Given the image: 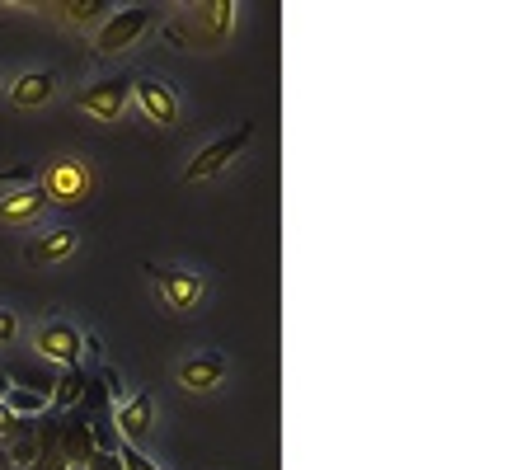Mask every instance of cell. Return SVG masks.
<instances>
[{
    "label": "cell",
    "instance_id": "1",
    "mask_svg": "<svg viewBox=\"0 0 512 470\" xmlns=\"http://www.w3.org/2000/svg\"><path fill=\"white\" fill-rule=\"evenodd\" d=\"M235 15H240V5H235V0H202V5H193L184 19L165 24V38L179 43V47L212 52V47H221L226 38H231Z\"/></svg>",
    "mask_w": 512,
    "mask_h": 470
},
{
    "label": "cell",
    "instance_id": "2",
    "mask_svg": "<svg viewBox=\"0 0 512 470\" xmlns=\"http://www.w3.org/2000/svg\"><path fill=\"white\" fill-rule=\"evenodd\" d=\"M33 184L43 188L47 207H80L94 198V170L85 156H57L47 160L43 174L33 179Z\"/></svg>",
    "mask_w": 512,
    "mask_h": 470
},
{
    "label": "cell",
    "instance_id": "3",
    "mask_svg": "<svg viewBox=\"0 0 512 470\" xmlns=\"http://www.w3.org/2000/svg\"><path fill=\"white\" fill-rule=\"evenodd\" d=\"M174 381L188 395H217L231 381V362L221 358L217 348H193V353L174 362Z\"/></svg>",
    "mask_w": 512,
    "mask_h": 470
},
{
    "label": "cell",
    "instance_id": "4",
    "mask_svg": "<svg viewBox=\"0 0 512 470\" xmlns=\"http://www.w3.org/2000/svg\"><path fill=\"white\" fill-rule=\"evenodd\" d=\"M151 278H156L160 306H165V311H174V315L198 311L202 297H207V278H202V273H193V268L156 264V268H151Z\"/></svg>",
    "mask_w": 512,
    "mask_h": 470
},
{
    "label": "cell",
    "instance_id": "5",
    "mask_svg": "<svg viewBox=\"0 0 512 470\" xmlns=\"http://www.w3.org/2000/svg\"><path fill=\"white\" fill-rule=\"evenodd\" d=\"M151 29H156V15H151V10H141V5L113 10V15L94 29V47H99L104 57H118V52H132Z\"/></svg>",
    "mask_w": 512,
    "mask_h": 470
},
{
    "label": "cell",
    "instance_id": "6",
    "mask_svg": "<svg viewBox=\"0 0 512 470\" xmlns=\"http://www.w3.org/2000/svg\"><path fill=\"white\" fill-rule=\"evenodd\" d=\"M85 118H94V123H118L127 113V104H132V80L127 76H104V80H90L85 90L71 99Z\"/></svg>",
    "mask_w": 512,
    "mask_h": 470
},
{
    "label": "cell",
    "instance_id": "7",
    "mask_svg": "<svg viewBox=\"0 0 512 470\" xmlns=\"http://www.w3.org/2000/svg\"><path fill=\"white\" fill-rule=\"evenodd\" d=\"M249 141H254V123H245V127H235V132H226V137H217V141H207L198 156L184 165V184H202V179H217L226 165H231L240 151H245Z\"/></svg>",
    "mask_w": 512,
    "mask_h": 470
},
{
    "label": "cell",
    "instance_id": "8",
    "mask_svg": "<svg viewBox=\"0 0 512 470\" xmlns=\"http://www.w3.org/2000/svg\"><path fill=\"white\" fill-rule=\"evenodd\" d=\"M33 348H38V358L57 362L62 372H71V367H80V358H85V334H80L71 320H43V325L33 329Z\"/></svg>",
    "mask_w": 512,
    "mask_h": 470
},
{
    "label": "cell",
    "instance_id": "9",
    "mask_svg": "<svg viewBox=\"0 0 512 470\" xmlns=\"http://www.w3.org/2000/svg\"><path fill=\"white\" fill-rule=\"evenodd\" d=\"M132 104L141 109L146 123H156V127H174L179 118H184V99H179V90L160 76H137L132 80Z\"/></svg>",
    "mask_w": 512,
    "mask_h": 470
},
{
    "label": "cell",
    "instance_id": "10",
    "mask_svg": "<svg viewBox=\"0 0 512 470\" xmlns=\"http://www.w3.org/2000/svg\"><path fill=\"white\" fill-rule=\"evenodd\" d=\"M47 212V198L38 184H15L0 193V226H10V231H33Z\"/></svg>",
    "mask_w": 512,
    "mask_h": 470
},
{
    "label": "cell",
    "instance_id": "11",
    "mask_svg": "<svg viewBox=\"0 0 512 470\" xmlns=\"http://www.w3.org/2000/svg\"><path fill=\"white\" fill-rule=\"evenodd\" d=\"M113 428L123 433L127 447H141L146 452V438H151V428H156V400L141 391L132 395V400H118V409H113Z\"/></svg>",
    "mask_w": 512,
    "mask_h": 470
},
{
    "label": "cell",
    "instance_id": "12",
    "mask_svg": "<svg viewBox=\"0 0 512 470\" xmlns=\"http://www.w3.org/2000/svg\"><path fill=\"white\" fill-rule=\"evenodd\" d=\"M5 94H10V104L15 109H43V104H52L57 99V71H47V66H38V71H19L10 85H5Z\"/></svg>",
    "mask_w": 512,
    "mask_h": 470
},
{
    "label": "cell",
    "instance_id": "13",
    "mask_svg": "<svg viewBox=\"0 0 512 470\" xmlns=\"http://www.w3.org/2000/svg\"><path fill=\"white\" fill-rule=\"evenodd\" d=\"M80 250V231H71V226H52V231L33 235L29 245H24V264H66L71 254Z\"/></svg>",
    "mask_w": 512,
    "mask_h": 470
},
{
    "label": "cell",
    "instance_id": "14",
    "mask_svg": "<svg viewBox=\"0 0 512 470\" xmlns=\"http://www.w3.org/2000/svg\"><path fill=\"white\" fill-rule=\"evenodd\" d=\"M52 10L71 29H99L109 19V0H66V5H52Z\"/></svg>",
    "mask_w": 512,
    "mask_h": 470
},
{
    "label": "cell",
    "instance_id": "15",
    "mask_svg": "<svg viewBox=\"0 0 512 470\" xmlns=\"http://www.w3.org/2000/svg\"><path fill=\"white\" fill-rule=\"evenodd\" d=\"M47 405H52V400H47V391H29V386H15V391L5 395V409H10L19 423H24V414H43Z\"/></svg>",
    "mask_w": 512,
    "mask_h": 470
},
{
    "label": "cell",
    "instance_id": "16",
    "mask_svg": "<svg viewBox=\"0 0 512 470\" xmlns=\"http://www.w3.org/2000/svg\"><path fill=\"white\" fill-rule=\"evenodd\" d=\"M80 395H85V376H80V367H71V372L57 376V391L47 395V400L57 409H71V405H80Z\"/></svg>",
    "mask_w": 512,
    "mask_h": 470
},
{
    "label": "cell",
    "instance_id": "17",
    "mask_svg": "<svg viewBox=\"0 0 512 470\" xmlns=\"http://www.w3.org/2000/svg\"><path fill=\"white\" fill-rule=\"evenodd\" d=\"M118 461H123V470H160L141 447H127V442H123V452H118Z\"/></svg>",
    "mask_w": 512,
    "mask_h": 470
},
{
    "label": "cell",
    "instance_id": "18",
    "mask_svg": "<svg viewBox=\"0 0 512 470\" xmlns=\"http://www.w3.org/2000/svg\"><path fill=\"white\" fill-rule=\"evenodd\" d=\"M15 339H19V311L0 306V348H10Z\"/></svg>",
    "mask_w": 512,
    "mask_h": 470
},
{
    "label": "cell",
    "instance_id": "19",
    "mask_svg": "<svg viewBox=\"0 0 512 470\" xmlns=\"http://www.w3.org/2000/svg\"><path fill=\"white\" fill-rule=\"evenodd\" d=\"M15 184H33V165H15V170H0V188Z\"/></svg>",
    "mask_w": 512,
    "mask_h": 470
},
{
    "label": "cell",
    "instance_id": "20",
    "mask_svg": "<svg viewBox=\"0 0 512 470\" xmlns=\"http://www.w3.org/2000/svg\"><path fill=\"white\" fill-rule=\"evenodd\" d=\"M85 466H90V470H123V461H118L113 452H90V456H85Z\"/></svg>",
    "mask_w": 512,
    "mask_h": 470
},
{
    "label": "cell",
    "instance_id": "21",
    "mask_svg": "<svg viewBox=\"0 0 512 470\" xmlns=\"http://www.w3.org/2000/svg\"><path fill=\"white\" fill-rule=\"evenodd\" d=\"M66 456L85 461V456H90V438H85V433H66Z\"/></svg>",
    "mask_w": 512,
    "mask_h": 470
},
{
    "label": "cell",
    "instance_id": "22",
    "mask_svg": "<svg viewBox=\"0 0 512 470\" xmlns=\"http://www.w3.org/2000/svg\"><path fill=\"white\" fill-rule=\"evenodd\" d=\"M15 433H19V419L10 414V409H5V400H0V442H10Z\"/></svg>",
    "mask_w": 512,
    "mask_h": 470
},
{
    "label": "cell",
    "instance_id": "23",
    "mask_svg": "<svg viewBox=\"0 0 512 470\" xmlns=\"http://www.w3.org/2000/svg\"><path fill=\"white\" fill-rule=\"evenodd\" d=\"M10 391H15V381H10V372H0V400H5Z\"/></svg>",
    "mask_w": 512,
    "mask_h": 470
},
{
    "label": "cell",
    "instance_id": "24",
    "mask_svg": "<svg viewBox=\"0 0 512 470\" xmlns=\"http://www.w3.org/2000/svg\"><path fill=\"white\" fill-rule=\"evenodd\" d=\"M0 90H5V76H0Z\"/></svg>",
    "mask_w": 512,
    "mask_h": 470
}]
</instances>
